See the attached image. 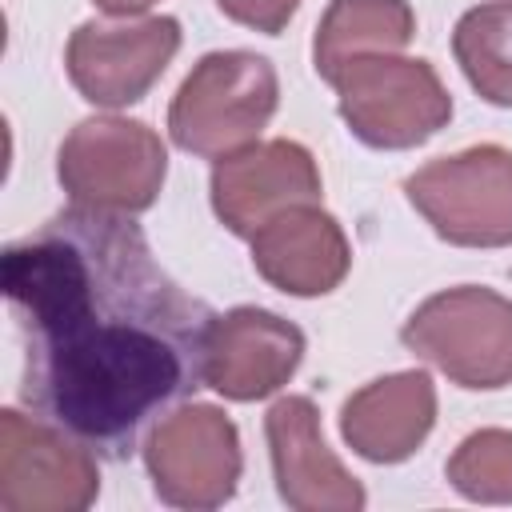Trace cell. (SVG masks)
Returning a JSON list of instances; mask_svg holds the SVG:
<instances>
[{
  "mask_svg": "<svg viewBox=\"0 0 512 512\" xmlns=\"http://www.w3.org/2000/svg\"><path fill=\"white\" fill-rule=\"evenodd\" d=\"M20 332V404L100 460H132L148 432L208 384L220 316L180 288L144 228L72 204L0 256Z\"/></svg>",
  "mask_w": 512,
  "mask_h": 512,
  "instance_id": "cell-1",
  "label": "cell"
},
{
  "mask_svg": "<svg viewBox=\"0 0 512 512\" xmlns=\"http://www.w3.org/2000/svg\"><path fill=\"white\" fill-rule=\"evenodd\" d=\"M276 112V72L252 52H212L176 92L168 112L172 144L196 156H232L260 136Z\"/></svg>",
  "mask_w": 512,
  "mask_h": 512,
  "instance_id": "cell-2",
  "label": "cell"
},
{
  "mask_svg": "<svg viewBox=\"0 0 512 512\" xmlns=\"http://www.w3.org/2000/svg\"><path fill=\"white\" fill-rule=\"evenodd\" d=\"M452 52L468 84L488 104L512 108V0L468 8L456 20Z\"/></svg>",
  "mask_w": 512,
  "mask_h": 512,
  "instance_id": "cell-3",
  "label": "cell"
},
{
  "mask_svg": "<svg viewBox=\"0 0 512 512\" xmlns=\"http://www.w3.org/2000/svg\"><path fill=\"white\" fill-rule=\"evenodd\" d=\"M216 4H220V12H228L232 20L252 24V28H260V32H268V36H276V32L284 28V20L296 12L300 0H216Z\"/></svg>",
  "mask_w": 512,
  "mask_h": 512,
  "instance_id": "cell-4",
  "label": "cell"
}]
</instances>
